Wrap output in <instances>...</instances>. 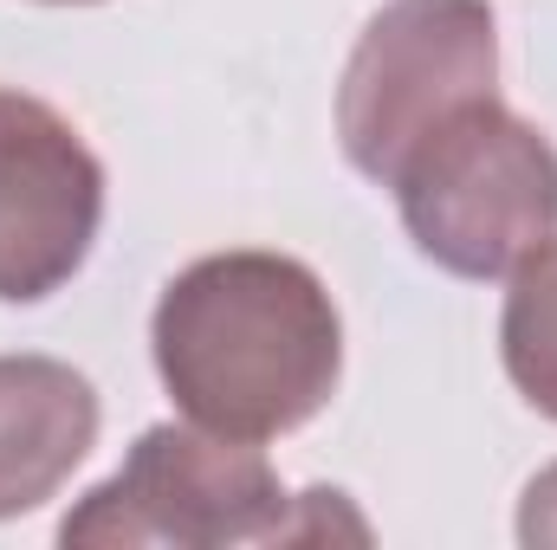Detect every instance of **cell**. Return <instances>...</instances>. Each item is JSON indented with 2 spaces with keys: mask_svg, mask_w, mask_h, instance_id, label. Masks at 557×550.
<instances>
[{
  "mask_svg": "<svg viewBox=\"0 0 557 550\" xmlns=\"http://www.w3.org/2000/svg\"><path fill=\"white\" fill-rule=\"evenodd\" d=\"M149 350L182 421L267 447L337 396L344 317L305 260L240 247L162 285Z\"/></svg>",
  "mask_w": 557,
  "mask_h": 550,
  "instance_id": "1",
  "label": "cell"
},
{
  "mask_svg": "<svg viewBox=\"0 0 557 550\" xmlns=\"http://www.w3.org/2000/svg\"><path fill=\"white\" fill-rule=\"evenodd\" d=\"M370 538L357 512H344V492H285L273 460L253 440H227L208 427H143L124 466L91 486L65 518L59 545L104 550H221V545H324V538Z\"/></svg>",
  "mask_w": 557,
  "mask_h": 550,
  "instance_id": "2",
  "label": "cell"
},
{
  "mask_svg": "<svg viewBox=\"0 0 557 550\" xmlns=\"http://www.w3.org/2000/svg\"><path fill=\"white\" fill-rule=\"evenodd\" d=\"M389 188L421 260L454 278H506L557 234V149L499 91L447 111Z\"/></svg>",
  "mask_w": 557,
  "mask_h": 550,
  "instance_id": "3",
  "label": "cell"
},
{
  "mask_svg": "<svg viewBox=\"0 0 557 550\" xmlns=\"http://www.w3.org/2000/svg\"><path fill=\"white\" fill-rule=\"evenodd\" d=\"M499 20L486 0H389L350 46L337 85V142L357 175L383 182L403 168L447 111L493 98Z\"/></svg>",
  "mask_w": 557,
  "mask_h": 550,
  "instance_id": "4",
  "label": "cell"
},
{
  "mask_svg": "<svg viewBox=\"0 0 557 550\" xmlns=\"http://www.w3.org/2000/svg\"><path fill=\"white\" fill-rule=\"evenodd\" d=\"M104 162L46 98L0 91V304H39L85 273Z\"/></svg>",
  "mask_w": 557,
  "mask_h": 550,
  "instance_id": "5",
  "label": "cell"
},
{
  "mask_svg": "<svg viewBox=\"0 0 557 550\" xmlns=\"http://www.w3.org/2000/svg\"><path fill=\"white\" fill-rule=\"evenodd\" d=\"M98 447V389L59 357H0V518L39 512Z\"/></svg>",
  "mask_w": 557,
  "mask_h": 550,
  "instance_id": "6",
  "label": "cell"
},
{
  "mask_svg": "<svg viewBox=\"0 0 557 550\" xmlns=\"http://www.w3.org/2000/svg\"><path fill=\"white\" fill-rule=\"evenodd\" d=\"M506 278H512L506 311H499L506 376L545 421H557V234L545 247H532Z\"/></svg>",
  "mask_w": 557,
  "mask_h": 550,
  "instance_id": "7",
  "label": "cell"
},
{
  "mask_svg": "<svg viewBox=\"0 0 557 550\" xmlns=\"http://www.w3.org/2000/svg\"><path fill=\"white\" fill-rule=\"evenodd\" d=\"M519 545L557 550V460L525 486V499H519Z\"/></svg>",
  "mask_w": 557,
  "mask_h": 550,
  "instance_id": "8",
  "label": "cell"
},
{
  "mask_svg": "<svg viewBox=\"0 0 557 550\" xmlns=\"http://www.w3.org/2000/svg\"><path fill=\"white\" fill-rule=\"evenodd\" d=\"M52 7H91V0H52Z\"/></svg>",
  "mask_w": 557,
  "mask_h": 550,
  "instance_id": "9",
  "label": "cell"
}]
</instances>
